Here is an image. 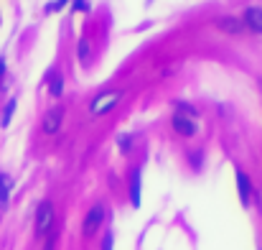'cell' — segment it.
Wrapping results in <instances>:
<instances>
[{"mask_svg": "<svg viewBox=\"0 0 262 250\" xmlns=\"http://www.w3.org/2000/svg\"><path fill=\"white\" fill-rule=\"evenodd\" d=\"M173 130L178 135H184V138H191V135L199 133V125L191 118V112H188L186 105H178V112L173 115Z\"/></svg>", "mask_w": 262, "mask_h": 250, "instance_id": "obj_1", "label": "cell"}, {"mask_svg": "<svg viewBox=\"0 0 262 250\" xmlns=\"http://www.w3.org/2000/svg\"><path fill=\"white\" fill-rule=\"evenodd\" d=\"M54 220H56L54 204H51V202H41L38 209H36V235H38V237L49 235L51 227H54Z\"/></svg>", "mask_w": 262, "mask_h": 250, "instance_id": "obj_2", "label": "cell"}, {"mask_svg": "<svg viewBox=\"0 0 262 250\" xmlns=\"http://www.w3.org/2000/svg\"><path fill=\"white\" fill-rule=\"evenodd\" d=\"M120 97H122V92H102L97 100L89 102V112H92V115H107L120 102Z\"/></svg>", "mask_w": 262, "mask_h": 250, "instance_id": "obj_3", "label": "cell"}, {"mask_svg": "<svg viewBox=\"0 0 262 250\" xmlns=\"http://www.w3.org/2000/svg\"><path fill=\"white\" fill-rule=\"evenodd\" d=\"M102 222H105V204H94V207L87 212L84 225H82L84 237H92V235L99 230V227H102Z\"/></svg>", "mask_w": 262, "mask_h": 250, "instance_id": "obj_4", "label": "cell"}, {"mask_svg": "<svg viewBox=\"0 0 262 250\" xmlns=\"http://www.w3.org/2000/svg\"><path fill=\"white\" fill-rule=\"evenodd\" d=\"M242 23L247 31H255V33H262V8L260 5H249L242 16Z\"/></svg>", "mask_w": 262, "mask_h": 250, "instance_id": "obj_5", "label": "cell"}, {"mask_svg": "<svg viewBox=\"0 0 262 250\" xmlns=\"http://www.w3.org/2000/svg\"><path fill=\"white\" fill-rule=\"evenodd\" d=\"M61 118H64V110H61V107L49 110L46 118H43V133H46V135L59 133V128H61Z\"/></svg>", "mask_w": 262, "mask_h": 250, "instance_id": "obj_6", "label": "cell"}, {"mask_svg": "<svg viewBox=\"0 0 262 250\" xmlns=\"http://www.w3.org/2000/svg\"><path fill=\"white\" fill-rule=\"evenodd\" d=\"M237 189H239V199L244 207H249V194H252V181L244 171H237Z\"/></svg>", "mask_w": 262, "mask_h": 250, "instance_id": "obj_7", "label": "cell"}, {"mask_svg": "<svg viewBox=\"0 0 262 250\" xmlns=\"http://www.w3.org/2000/svg\"><path fill=\"white\" fill-rule=\"evenodd\" d=\"M216 26H219L222 31H226V33H237V36L247 31L242 21H239V18H229V16H226V18H219V21H216Z\"/></svg>", "mask_w": 262, "mask_h": 250, "instance_id": "obj_8", "label": "cell"}, {"mask_svg": "<svg viewBox=\"0 0 262 250\" xmlns=\"http://www.w3.org/2000/svg\"><path fill=\"white\" fill-rule=\"evenodd\" d=\"M10 191H13V179L8 174H0V207H5Z\"/></svg>", "mask_w": 262, "mask_h": 250, "instance_id": "obj_9", "label": "cell"}, {"mask_svg": "<svg viewBox=\"0 0 262 250\" xmlns=\"http://www.w3.org/2000/svg\"><path fill=\"white\" fill-rule=\"evenodd\" d=\"M130 202L132 207H140V171H135L130 179Z\"/></svg>", "mask_w": 262, "mask_h": 250, "instance_id": "obj_10", "label": "cell"}, {"mask_svg": "<svg viewBox=\"0 0 262 250\" xmlns=\"http://www.w3.org/2000/svg\"><path fill=\"white\" fill-rule=\"evenodd\" d=\"M49 92L54 97H59L61 95V72H54L51 74V82H49Z\"/></svg>", "mask_w": 262, "mask_h": 250, "instance_id": "obj_11", "label": "cell"}, {"mask_svg": "<svg viewBox=\"0 0 262 250\" xmlns=\"http://www.w3.org/2000/svg\"><path fill=\"white\" fill-rule=\"evenodd\" d=\"M79 62H82V64H89V41H87V39L79 41Z\"/></svg>", "mask_w": 262, "mask_h": 250, "instance_id": "obj_12", "label": "cell"}, {"mask_svg": "<svg viewBox=\"0 0 262 250\" xmlns=\"http://www.w3.org/2000/svg\"><path fill=\"white\" fill-rule=\"evenodd\" d=\"M13 112H16V100H10L8 105H5V112H3V125H8V123H10Z\"/></svg>", "mask_w": 262, "mask_h": 250, "instance_id": "obj_13", "label": "cell"}, {"mask_svg": "<svg viewBox=\"0 0 262 250\" xmlns=\"http://www.w3.org/2000/svg\"><path fill=\"white\" fill-rule=\"evenodd\" d=\"M120 151L122 153L130 151V135H120Z\"/></svg>", "mask_w": 262, "mask_h": 250, "instance_id": "obj_14", "label": "cell"}, {"mask_svg": "<svg viewBox=\"0 0 262 250\" xmlns=\"http://www.w3.org/2000/svg\"><path fill=\"white\" fill-rule=\"evenodd\" d=\"M74 8H76V10H82V13H87V10H89L87 0H74Z\"/></svg>", "mask_w": 262, "mask_h": 250, "instance_id": "obj_15", "label": "cell"}, {"mask_svg": "<svg viewBox=\"0 0 262 250\" xmlns=\"http://www.w3.org/2000/svg\"><path fill=\"white\" fill-rule=\"evenodd\" d=\"M102 250H112V235L110 232L105 235V240H102Z\"/></svg>", "mask_w": 262, "mask_h": 250, "instance_id": "obj_16", "label": "cell"}, {"mask_svg": "<svg viewBox=\"0 0 262 250\" xmlns=\"http://www.w3.org/2000/svg\"><path fill=\"white\" fill-rule=\"evenodd\" d=\"M3 74H5V62L0 59V77H3Z\"/></svg>", "mask_w": 262, "mask_h": 250, "instance_id": "obj_17", "label": "cell"}]
</instances>
